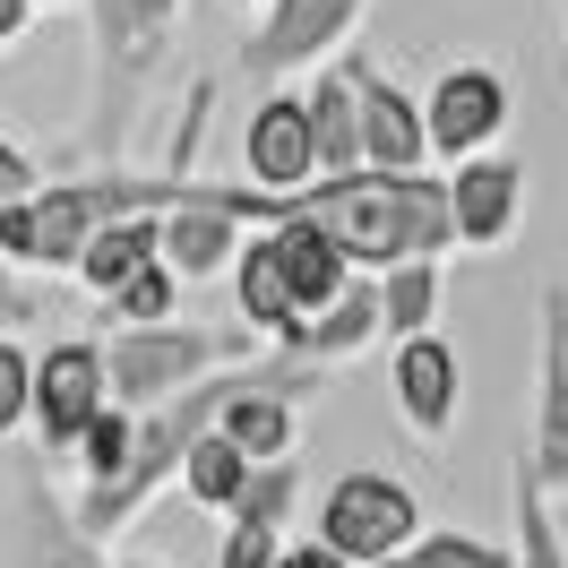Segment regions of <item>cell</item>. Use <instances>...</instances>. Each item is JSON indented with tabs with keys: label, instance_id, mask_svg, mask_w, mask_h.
Segmentation results:
<instances>
[{
	"label": "cell",
	"instance_id": "18",
	"mask_svg": "<svg viewBox=\"0 0 568 568\" xmlns=\"http://www.w3.org/2000/svg\"><path fill=\"white\" fill-rule=\"evenodd\" d=\"M146 258H164V207H155V215H121V224H104L95 242L78 250V267H70V276L87 284L95 302H104L112 284L130 276V267H146Z\"/></svg>",
	"mask_w": 568,
	"mask_h": 568
},
{
	"label": "cell",
	"instance_id": "9",
	"mask_svg": "<svg viewBox=\"0 0 568 568\" xmlns=\"http://www.w3.org/2000/svg\"><path fill=\"white\" fill-rule=\"evenodd\" d=\"M534 474L568 491V293L542 284V345H534Z\"/></svg>",
	"mask_w": 568,
	"mask_h": 568
},
{
	"label": "cell",
	"instance_id": "12",
	"mask_svg": "<svg viewBox=\"0 0 568 568\" xmlns=\"http://www.w3.org/2000/svg\"><path fill=\"white\" fill-rule=\"evenodd\" d=\"M242 181H258V190H311V181H320L311 112H302L293 87H276L267 104L250 112V130H242Z\"/></svg>",
	"mask_w": 568,
	"mask_h": 568
},
{
	"label": "cell",
	"instance_id": "32",
	"mask_svg": "<svg viewBox=\"0 0 568 568\" xmlns=\"http://www.w3.org/2000/svg\"><path fill=\"white\" fill-rule=\"evenodd\" d=\"M371 568H414V560H405V551H396V560H371Z\"/></svg>",
	"mask_w": 568,
	"mask_h": 568
},
{
	"label": "cell",
	"instance_id": "6",
	"mask_svg": "<svg viewBox=\"0 0 568 568\" xmlns=\"http://www.w3.org/2000/svg\"><path fill=\"white\" fill-rule=\"evenodd\" d=\"M423 121H430V164H465L499 146L508 130V78L491 61H448V70L423 87Z\"/></svg>",
	"mask_w": 568,
	"mask_h": 568
},
{
	"label": "cell",
	"instance_id": "27",
	"mask_svg": "<svg viewBox=\"0 0 568 568\" xmlns=\"http://www.w3.org/2000/svg\"><path fill=\"white\" fill-rule=\"evenodd\" d=\"M36 190H43V164L0 130V207H18V199H36Z\"/></svg>",
	"mask_w": 568,
	"mask_h": 568
},
{
	"label": "cell",
	"instance_id": "29",
	"mask_svg": "<svg viewBox=\"0 0 568 568\" xmlns=\"http://www.w3.org/2000/svg\"><path fill=\"white\" fill-rule=\"evenodd\" d=\"M36 18H43L36 0H0V52H9V43L27 36V27H36Z\"/></svg>",
	"mask_w": 568,
	"mask_h": 568
},
{
	"label": "cell",
	"instance_id": "14",
	"mask_svg": "<svg viewBox=\"0 0 568 568\" xmlns=\"http://www.w3.org/2000/svg\"><path fill=\"white\" fill-rule=\"evenodd\" d=\"M233 311H242V327L258 336V345L293 354L302 311H293V293H284V276H276V250H267V233H250L242 258H233Z\"/></svg>",
	"mask_w": 568,
	"mask_h": 568
},
{
	"label": "cell",
	"instance_id": "3",
	"mask_svg": "<svg viewBox=\"0 0 568 568\" xmlns=\"http://www.w3.org/2000/svg\"><path fill=\"white\" fill-rule=\"evenodd\" d=\"M423 534V491L405 483V474H379V465H354V474H336L320 491V542L336 560H396L405 542Z\"/></svg>",
	"mask_w": 568,
	"mask_h": 568
},
{
	"label": "cell",
	"instance_id": "4",
	"mask_svg": "<svg viewBox=\"0 0 568 568\" xmlns=\"http://www.w3.org/2000/svg\"><path fill=\"white\" fill-rule=\"evenodd\" d=\"M362 9L371 0H267L233 61H242V78H267V87H284V78H302V70H327L354 43Z\"/></svg>",
	"mask_w": 568,
	"mask_h": 568
},
{
	"label": "cell",
	"instance_id": "23",
	"mask_svg": "<svg viewBox=\"0 0 568 568\" xmlns=\"http://www.w3.org/2000/svg\"><path fill=\"white\" fill-rule=\"evenodd\" d=\"M130 439H139V414H130V405H121V396H112L104 414H95V423H87V439H78V448H70V465H78V483H112V474H121V465H130Z\"/></svg>",
	"mask_w": 568,
	"mask_h": 568
},
{
	"label": "cell",
	"instance_id": "26",
	"mask_svg": "<svg viewBox=\"0 0 568 568\" xmlns=\"http://www.w3.org/2000/svg\"><path fill=\"white\" fill-rule=\"evenodd\" d=\"M276 560H284V526H267V517H224L215 568H276Z\"/></svg>",
	"mask_w": 568,
	"mask_h": 568
},
{
	"label": "cell",
	"instance_id": "19",
	"mask_svg": "<svg viewBox=\"0 0 568 568\" xmlns=\"http://www.w3.org/2000/svg\"><path fill=\"white\" fill-rule=\"evenodd\" d=\"M250 474H258V457H250L233 430H199L190 457H181V499H199V508H215V517H233V499H242Z\"/></svg>",
	"mask_w": 568,
	"mask_h": 568
},
{
	"label": "cell",
	"instance_id": "22",
	"mask_svg": "<svg viewBox=\"0 0 568 568\" xmlns=\"http://www.w3.org/2000/svg\"><path fill=\"white\" fill-rule=\"evenodd\" d=\"M414 568H517V542H491V534H465V526H423L405 542Z\"/></svg>",
	"mask_w": 568,
	"mask_h": 568
},
{
	"label": "cell",
	"instance_id": "8",
	"mask_svg": "<svg viewBox=\"0 0 568 568\" xmlns=\"http://www.w3.org/2000/svg\"><path fill=\"white\" fill-rule=\"evenodd\" d=\"M517 207H526V164H517V155L483 146V155L448 164V224H457V250H508Z\"/></svg>",
	"mask_w": 568,
	"mask_h": 568
},
{
	"label": "cell",
	"instance_id": "15",
	"mask_svg": "<svg viewBox=\"0 0 568 568\" xmlns=\"http://www.w3.org/2000/svg\"><path fill=\"white\" fill-rule=\"evenodd\" d=\"M250 224H233V215L199 207V199H181V207H164V267H173L181 284H207L224 276L233 258H242Z\"/></svg>",
	"mask_w": 568,
	"mask_h": 568
},
{
	"label": "cell",
	"instance_id": "21",
	"mask_svg": "<svg viewBox=\"0 0 568 568\" xmlns=\"http://www.w3.org/2000/svg\"><path fill=\"white\" fill-rule=\"evenodd\" d=\"M173 311H181V276L164 267V258L130 267V276L104 293V327H164Z\"/></svg>",
	"mask_w": 568,
	"mask_h": 568
},
{
	"label": "cell",
	"instance_id": "34",
	"mask_svg": "<svg viewBox=\"0 0 568 568\" xmlns=\"http://www.w3.org/2000/svg\"><path fill=\"white\" fill-rule=\"evenodd\" d=\"M36 9H70V0H36Z\"/></svg>",
	"mask_w": 568,
	"mask_h": 568
},
{
	"label": "cell",
	"instance_id": "13",
	"mask_svg": "<svg viewBox=\"0 0 568 568\" xmlns=\"http://www.w3.org/2000/svg\"><path fill=\"white\" fill-rule=\"evenodd\" d=\"M362 345H379V276L362 267L327 311H311L302 320V336H293V354L302 362H320V371H345V362L362 354Z\"/></svg>",
	"mask_w": 568,
	"mask_h": 568
},
{
	"label": "cell",
	"instance_id": "5",
	"mask_svg": "<svg viewBox=\"0 0 568 568\" xmlns=\"http://www.w3.org/2000/svg\"><path fill=\"white\" fill-rule=\"evenodd\" d=\"M104 405H112L104 336H61V345H43V354H36V414H27V430H36L43 457H70Z\"/></svg>",
	"mask_w": 568,
	"mask_h": 568
},
{
	"label": "cell",
	"instance_id": "25",
	"mask_svg": "<svg viewBox=\"0 0 568 568\" xmlns=\"http://www.w3.org/2000/svg\"><path fill=\"white\" fill-rule=\"evenodd\" d=\"M36 414V354L18 336H0V439H18Z\"/></svg>",
	"mask_w": 568,
	"mask_h": 568
},
{
	"label": "cell",
	"instance_id": "24",
	"mask_svg": "<svg viewBox=\"0 0 568 568\" xmlns=\"http://www.w3.org/2000/svg\"><path fill=\"white\" fill-rule=\"evenodd\" d=\"M293 499H302V457H267V465L242 483L233 517H267V526H284V517H293Z\"/></svg>",
	"mask_w": 568,
	"mask_h": 568
},
{
	"label": "cell",
	"instance_id": "33",
	"mask_svg": "<svg viewBox=\"0 0 568 568\" xmlns=\"http://www.w3.org/2000/svg\"><path fill=\"white\" fill-rule=\"evenodd\" d=\"M233 9H267V0H233Z\"/></svg>",
	"mask_w": 568,
	"mask_h": 568
},
{
	"label": "cell",
	"instance_id": "1",
	"mask_svg": "<svg viewBox=\"0 0 568 568\" xmlns=\"http://www.w3.org/2000/svg\"><path fill=\"white\" fill-rule=\"evenodd\" d=\"M173 27L181 0H87V61H95L87 130H78L87 164H130V121L146 104V78L173 52Z\"/></svg>",
	"mask_w": 568,
	"mask_h": 568
},
{
	"label": "cell",
	"instance_id": "16",
	"mask_svg": "<svg viewBox=\"0 0 568 568\" xmlns=\"http://www.w3.org/2000/svg\"><path fill=\"white\" fill-rule=\"evenodd\" d=\"M302 112H311V155H320V173H362V104H354L345 61H327V70L302 87Z\"/></svg>",
	"mask_w": 568,
	"mask_h": 568
},
{
	"label": "cell",
	"instance_id": "11",
	"mask_svg": "<svg viewBox=\"0 0 568 568\" xmlns=\"http://www.w3.org/2000/svg\"><path fill=\"white\" fill-rule=\"evenodd\" d=\"M258 233H267V250H276V276H284V293H293V311H302V320L327 311V302L362 276L354 250L336 242L320 215H284V224H258Z\"/></svg>",
	"mask_w": 568,
	"mask_h": 568
},
{
	"label": "cell",
	"instance_id": "28",
	"mask_svg": "<svg viewBox=\"0 0 568 568\" xmlns=\"http://www.w3.org/2000/svg\"><path fill=\"white\" fill-rule=\"evenodd\" d=\"M27 320H36V293H27V267H18V258H0V336H18Z\"/></svg>",
	"mask_w": 568,
	"mask_h": 568
},
{
	"label": "cell",
	"instance_id": "31",
	"mask_svg": "<svg viewBox=\"0 0 568 568\" xmlns=\"http://www.w3.org/2000/svg\"><path fill=\"white\" fill-rule=\"evenodd\" d=\"M551 508H560V534H568V491H551Z\"/></svg>",
	"mask_w": 568,
	"mask_h": 568
},
{
	"label": "cell",
	"instance_id": "10",
	"mask_svg": "<svg viewBox=\"0 0 568 568\" xmlns=\"http://www.w3.org/2000/svg\"><path fill=\"white\" fill-rule=\"evenodd\" d=\"M388 396H396V414H405V430H414V439H448V423H457V396H465L457 345H448L439 327L405 336V345H396V362H388Z\"/></svg>",
	"mask_w": 568,
	"mask_h": 568
},
{
	"label": "cell",
	"instance_id": "20",
	"mask_svg": "<svg viewBox=\"0 0 568 568\" xmlns=\"http://www.w3.org/2000/svg\"><path fill=\"white\" fill-rule=\"evenodd\" d=\"M439 258H396V267H379V336L388 345H405V336H423L430 320H439Z\"/></svg>",
	"mask_w": 568,
	"mask_h": 568
},
{
	"label": "cell",
	"instance_id": "7",
	"mask_svg": "<svg viewBox=\"0 0 568 568\" xmlns=\"http://www.w3.org/2000/svg\"><path fill=\"white\" fill-rule=\"evenodd\" d=\"M345 78H354V104H362V164L371 173H423L430 164V121H423V95H405L379 61L362 52H336Z\"/></svg>",
	"mask_w": 568,
	"mask_h": 568
},
{
	"label": "cell",
	"instance_id": "30",
	"mask_svg": "<svg viewBox=\"0 0 568 568\" xmlns=\"http://www.w3.org/2000/svg\"><path fill=\"white\" fill-rule=\"evenodd\" d=\"M112 568H173V560H146V551H121Z\"/></svg>",
	"mask_w": 568,
	"mask_h": 568
},
{
	"label": "cell",
	"instance_id": "17",
	"mask_svg": "<svg viewBox=\"0 0 568 568\" xmlns=\"http://www.w3.org/2000/svg\"><path fill=\"white\" fill-rule=\"evenodd\" d=\"M508 542H517V568H568L560 508H551V491H542L534 457L508 465Z\"/></svg>",
	"mask_w": 568,
	"mask_h": 568
},
{
	"label": "cell",
	"instance_id": "2",
	"mask_svg": "<svg viewBox=\"0 0 568 568\" xmlns=\"http://www.w3.org/2000/svg\"><path fill=\"white\" fill-rule=\"evenodd\" d=\"M276 345H258L250 327H190V320H164V327H112L104 336V362H112V396L130 414H155L173 405L181 388H199L207 371L224 362H258Z\"/></svg>",
	"mask_w": 568,
	"mask_h": 568
}]
</instances>
